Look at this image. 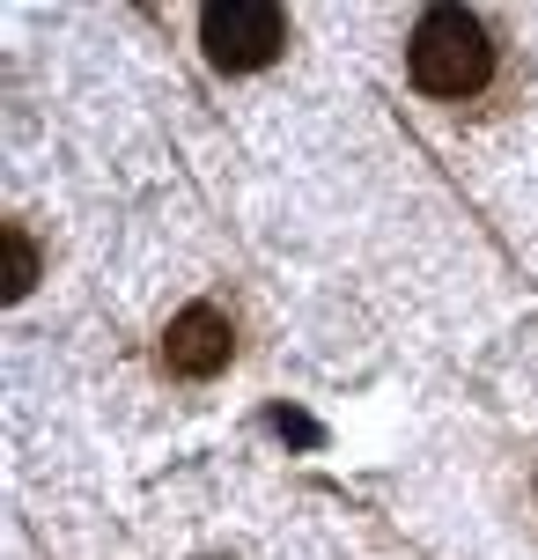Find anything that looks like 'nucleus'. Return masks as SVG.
I'll return each instance as SVG.
<instances>
[{
	"label": "nucleus",
	"mask_w": 538,
	"mask_h": 560,
	"mask_svg": "<svg viewBox=\"0 0 538 560\" xmlns=\"http://www.w3.org/2000/svg\"><path fill=\"white\" fill-rule=\"evenodd\" d=\"M406 67L428 96H472L494 74V37L472 8H428L406 37Z\"/></svg>",
	"instance_id": "nucleus-1"
},
{
	"label": "nucleus",
	"mask_w": 538,
	"mask_h": 560,
	"mask_svg": "<svg viewBox=\"0 0 538 560\" xmlns=\"http://www.w3.org/2000/svg\"><path fill=\"white\" fill-rule=\"evenodd\" d=\"M199 45L214 67L229 74H258V67H273L288 45V23L273 0H214L207 15H199Z\"/></svg>",
	"instance_id": "nucleus-2"
},
{
	"label": "nucleus",
	"mask_w": 538,
	"mask_h": 560,
	"mask_svg": "<svg viewBox=\"0 0 538 560\" xmlns=\"http://www.w3.org/2000/svg\"><path fill=\"white\" fill-rule=\"evenodd\" d=\"M229 354H236V325H229L214 303H192L171 317V332H163V369L185 376V384H207V376H222Z\"/></svg>",
	"instance_id": "nucleus-3"
},
{
	"label": "nucleus",
	"mask_w": 538,
	"mask_h": 560,
	"mask_svg": "<svg viewBox=\"0 0 538 560\" xmlns=\"http://www.w3.org/2000/svg\"><path fill=\"white\" fill-rule=\"evenodd\" d=\"M0 252H8V295H30V280H37V244L23 236V222L0 229Z\"/></svg>",
	"instance_id": "nucleus-4"
}]
</instances>
